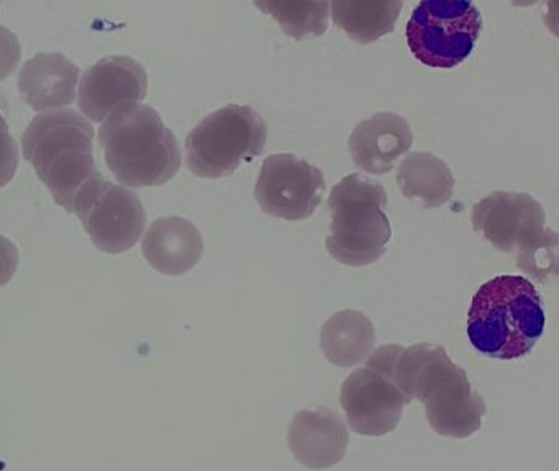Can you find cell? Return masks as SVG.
I'll return each mask as SVG.
<instances>
[{
  "mask_svg": "<svg viewBox=\"0 0 559 471\" xmlns=\"http://www.w3.org/2000/svg\"><path fill=\"white\" fill-rule=\"evenodd\" d=\"M545 324L535 285L522 275H499L474 294L467 337L477 352L490 359H522L542 339Z\"/></svg>",
  "mask_w": 559,
  "mask_h": 471,
  "instance_id": "obj_1",
  "label": "cell"
},
{
  "mask_svg": "<svg viewBox=\"0 0 559 471\" xmlns=\"http://www.w3.org/2000/svg\"><path fill=\"white\" fill-rule=\"evenodd\" d=\"M24 156L58 205L74 212L81 190L100 179L94 159V128L74 110L37 114L22 136Z\"/></svg>",
  "mask_w": 559,
  "mask_h": 471,
  "instance_id": "obj_2",
  "label": "cell"
},
{
  "mask_svg": "<svg viewBox=\"0 0 559 471\" xmlns=\"http://www.w3.org/2000/svg\"><path fill=\"white\" fill-rule=\"evenodd\" d=\"M99 144L114 176L129 186L165 185L181 169L178 137L150 105L112 111L99 128Z\"/></svg>",
  "mask_w": 559,
  "mask_h": 471,
  "instance_id": "obj_3",
  "label": "cell"
},
{
  "mask_svg": "<svg viewBox=\"0 0 559 471\" xmlns=\"http://www.w3.org/2000/svg\"><path fill=\"white\" fill-rule=\"evenodd\" d=\"M384 186L362 173L343 177L330 193L329 254L348 267H366L384 255L392 239Z\"/></svg>",
  "mask_w": 559,
  "mask_h": 471,
  "instance_id": "obj_4",
  "label": "cell"
},
{
  "mask_svg": "<svg viewBox=\"0 0 559 471\" xmlns=\"http://www.w3.org/2000/svg\"><path fill=\"white\" fill-rule=\"evenodd\" d=\"M474 231L509 254L526 274L545 281L556 270L558 235L545 228V209L528 193L493 192L473 208Z\"/></svg>",
  "mask_w": 559,
  "mask_h": 471,
  "instance_id": "obj_5",
  "label": "cell"
},
{
  "mask_svg": "<svg viewBox=\"0 0 559 471\" xmlns=\"http://www.w3.org/2000/svg\"><path fill=\"white\" fill-rule=\"evenodd\" d=\"M267 124L254 108L227 105L207 114L186 137V157L194 176L222 179L266 147Z\"/></svg>",
  "mask_w": 559,
  "mask_h": 471,
  "instance_id": "obj_6",
  "label": "cell"
},
{
  "mask_svg": "<svg viewBox=\"0 0 559 471\" xmlns=\"http://www.w3.org/2000/svg\"><path fill=\"white\" fill-rule=\"evenodd\" d=\"M483 32V15L473 2H420L407 23V45L421 64L453 69L466 61Z\"/></svg>",
  "mask_w": 559,
  "mask_h": 471,
  "instance_id": "obj_7",
  "label": "cell"
},
{
  "mask_svg": "<svg viewBox=\"0 0 559 471\" xmlns=\"http://www.w3.org/2000/svg\"><path fill=\"white\" fill-rule=\"evenodd\" d=\"M74 212L91 241L109 254L132 249L145 229L146 213L140 196L104 177L81 190Z\"/></svg>",
  "mask_w": 559,
  "mask_h": 471,
  "instance_id": "obj_8",
  "label": "cell"
},
{
  "mask_svg": "<svg viewBox=\"0 0 559 471\" xmlns=\"http://www.w3.org/2000/svg\"><path fill=\"white\" fill-rule=\"evenodd\" d=\"M325 189L319 167L294 154H273L264 159L254 196L266 215L304 221L317 212Z\"/></svg>",
  "mask_w": 559,
  "mask_h": 471,
  "instance_id": "obj_9",
  "label": "cell"
},
{
  "mask_svg": "<svg viewBox=\"0 0 559 471\" xmlns=\"http://www.w3.org/2000/svg\"><path fill=\"white\" fill-rule=\"evenodd\" d=\"M340 402L353 432L382 437L397 427L411 399L391 379L362 366L346 376Z\"/></svg>",
  "mask_w": 559,
  "mask_h": 471,
  "instance_id": "obj_10",
  "label": "cell"
},
{
  "mask_svg": "<svg viewBox=\"0 0 559 471\" xmlns=\"http://www.w3.org/2000/svg\"><path fill=\"white\" fill-rule=\"evenodd\" d=\"M148 94V74L130 56H106L91 65L80 85V107L90 120H107L117 108L140 104Z\"/></svg>",
  "mask_w": 559,
  "mask_h": 471,
  "instance_id": "obj_11",
  "label": "cell"
},
{
  "mask_svg": "<svg viewBox=\"0 0 559 471\" xmlns=\"http://www.w3.org/2000/svg\"><path fill=\"white\" fill-rule=\"evenodd\" d=\"M349 434L345 422L330 409H304L294 415L287 444L304 467L325 470L345 458Z\"/></svg>",
  "mask_w": 559,
  "mask_h": 471,
  "instance_id": "obj_12",
  "label": "cell"
},
{
  "mask_svg": "<svg viewBox=\"0 0 559 471\" xmlns=\"http://www.w3.org/2000/svg\"><path fill=\"white\" fill-rule=\"evenodd\" d=\"M414 143L411 124L402 114L381 111L356 124L349 150L358 169L384 176L408 153Z\"/></svg>",
  "mask_w": 559,
  "mask_h": 471,
  "instance_id": "obj_13",
  "label": "cell"
},
{
  "mask_svg": "<svg viewBox=\"0 0 559 471\" xmlns=\"http://www.w3.org/2000/svg\"><path fill=\"white\" fill-rule=\"evenodd\" d=\"M80 68L61 52H38L22 65L19 90L34 110H57L76 97Z\"/></svg>",
  "mask_w": 559,
  "mask_h": 471,
  "instance_id": "obj_14",
  "label": "cell"
},
{
  "mask_svg": "<svg viewBox=\"0 0 559 471\" xmlns=\"http://www.w3.org/2000/svg\"><path fill=\"white\" fill-rule=\"evenodd\" d=\"M143 255L165 275H182L194 268L204 254V239L194 222L181 216L158 218L146 229Z\"/></svg>",
  "mask_w": 559,
  "mask_h": 471,
  "instance_id": "obj_15",
  "label": "cell"
},
{
  "mask_svg": "<svg viewBox=\"0 0 559 471\" xmlns=\"http://www.w3.org/2000/svg\"><path fill=\"white\" fill-rule=\"evenodd\" d=\"M428 422L437 434L466 438L476 434L487 412L483 396L471 386L467 376L425 402Z\"/></svg>",
  "mask_w": 559,
  "mask_h": 471,
  "instance_id": "obj_16",
  "label": "cell"
},
{
  "mask_svg": "<svg viewBox=\"0 0 559 471\" xmlns=\"http://www.w3.org/2000/svg\"><path fill=\"white\" fill-rule=\"evenodd\" d=\"M374 340L372 321L361 311H338L320 330L323 355L340 369L365 362L374 349Z\"/></svg>",
  "mask_w": 559,
  "mask_h": 471,
  "instance_id": "obj_17",
  "label": "cell"
},
{
  "mask_svg": "<svg viewBox=\"0 0 559 471\" xmlns=\"http://www.w3.org/2000/svg\"><path fill=\"white\" fill-rule=\"evenodd\" d=\"M402 195L424 208H440L453 196L454 176L450 167L431 153H412L397 167Z\"/></svg>",
  "mask_w": 559,
  "mask_h": 471,
  "instance_id": "obj_18",
  "label": "cell"
},
{
  "mask_svg": "<svg viewBox=\"0 0 559 471\" xmlns=\"http://www.w3.org/2000/svg\"><path fill=\"white\" fill-rule=\"evenodd\" d=\"M402 7L399 0H335L330 13L353 41L369 45L394 32Z\"/></svg>",
  "mask_w": 559,
  "mask_h": 471,
  "instance_id": "obj_19",
  "label": "cell"
},
{
  "mask_svg": "<svg viewBox=\"0 0 559 471\" xmlns=\"http://www.w3.org/2000/svg\"><path fill=\"white\" fill-rule=\"evenodd\" d=\"M258 9L273 16L286 35L297 41L309 36H322L329 29L330 2H300V0H266L254 2Z\"/></svg>",
  "mask_w": 559,
  "mask_h": 471,
  "instance_id": "obj_20",
  "label": "cell"
},
{
  "mask_svg": "<svg viewBox=\"0 0 559 471\" xmlns=\"http://www.w3.org/2000/svg\"><path fill=\"white\" fill-rule=\"evenodd\" d=\"M19 167V146L9 130L4 114L0 113V186L14 179Z\"/></svg>",
  "mask_w": 559,
  "mask_h": 471,
  "instance_id": "obj_21",
  "label": "cell"
},
{
  "mask_svg": "<svg viewBox=\"0 0 559 471\" xmlns=\"http://www.w3.org/2000/svg\"><path fill=\"white\" fill-rule=\"evenodd\" d=\"M21 58V39L11 28L0 25V81H4L15 71Z\"/></svg>",
  "mask_w": 559,
  "mask_h": 471,
  "instance_id": "obj_22",
  "label": "cell"
},
{
  "mask_svg": "<svg viewBox=\"0 0 559 471\" xmlns=\"http://www.w3.org/2000/svg\"><path fill=\"white\" fill-rule=\"evenodd\" d=\"M19 261H21V254L17 245L11 239L0 234V287L14 278Z\"/></svg>",
  "mask_w": 559,
  "mask_h": 471,
  "instance_id": "obj_23",
  "label": "cell"
}]
</instances>
